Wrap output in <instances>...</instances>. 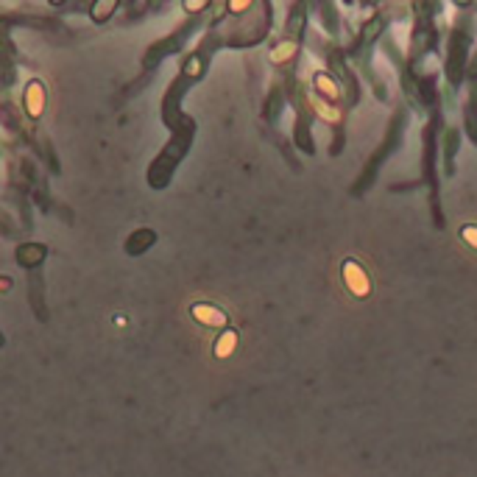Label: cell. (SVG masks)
I'll return each mask as SVG.
<instances>
[{"label": "cell", "mask_w": 477, "mask_h": 477, "mask_svg": "<svg viewBox=\"0 0 477 477\" xmlns=\"http://www.w3.org/2000/svg\"><path fill=\"white\" fill-rule=\"evenodd\" d=\"M190 316L196 324L209 327V329H226V324H229V316L221 307L209 305V301H196V305H190Z\"/></svg>", "instance_id": "cell-1"}, {"label": "cell", "mask_w": 477, "mask_h": 477, "mask_svg": "<svg viewBox=\"0 0 477 477\" xmlns=\"http://www.w3.org/2000/svg\"><path fill=\"white\" fill-rule=\"evenodd\" d=\"M45 104H48V93H45V84L39 78L28 81L25 84V93H23V106H25V115L28 117H42L45 115Z\"/></svg>", "instance_id": "cell-2"}, {"label": "cell", "mask_w": 477, "mask_h": 477, "mask_svg": "<svg viewBox=\"0 0 477 477\" xmlns=\"http://www.w3.org/2000/svg\"><path fill=\"white\" fill-rule=\"evenodd\" d=\"M343 282H346V288H349L358 299H366L371 293L369 274L355 263V259H346V263H343Z\"/></svg>", "instance_id": "cell-3"}, {"label": "cell", "mask_w": 477, "mask_h": 477, "mask_svg": "<svg viewBox=\"0 0 477 477\" xmlns=\"http://www.w3.org/2000/svg\"><path fill=\"white\" fill-rule=\"evenodd\" d=\"M45 246H39V243H28V246H20L17 248V263L25 266V268H36L42 259H45Z\"/></svg>", "instance_id": "cell-4"}, {"label": "cell", "mask_w": 477, "mask_h": 477, "mask_svg": "<svg viewBox=\"0 0 477 477\" xmlns=\"http://www.w3.org/2000/svg\"><path fill=\"white\" fill-rule=\"evenodd\" d=\"M235 349H237V332L235 329H224L218 335V340H215V346H212V352H215V358H218V360L229 358Z\"/></svg>", "instance_id": "cell-5"}, {"label": "cell", "mask_w": 477, "mask_h": 477, "mask_svg": "<svg viewBox=\"0 0 477 477\" xmlns=\"http://www.w3.org/2000/svg\"><path fill=\"white\" fill-rule=\"evenodd\" d=\"M156 240V235L151 232V229H140L137 235H132V237H128V243H126V251L128 254H143L151 243Z\"/></svg>", "instance_id": "cell-6"}, {"label": "cell", "mask_w": 477, "mask_h": 477, "mask_svg": "<svg viewBox=\"0 0 477 477\" xmlns=\"http://www.w3.org/2000/svg\"><path fill=\"white\" fill-rule=\"evenodd\" d=\"M117 3H120V0H95V3L90 6V17H93L95 23H106V20L115 14Z\"/></svg>", "instance_id": "cell-7"}, {"label": "cell", "mask_w": 477, "mask_h": 477, "mask_svg": "<svg viewBox=\"0 0 477 477\" xmlns=\"http://www.w3.org/2000/svg\"><path fill=\"white\" fill-rule=\"evenodd\" d=\"M293 54H296V45H293V42H282V45H277V48H274L271 62H274V65H282V62L293 59Z\"/></svg>", "instance_id": "cell-8"}, {"label": "cell", "mask_w": 477, "mask_h": 477, "mask_svg": "<svg viewBox=\"0 0 477 477\" xmlns=\"http://www.w3.org/2000/svg\"><path fill=\"white\" fill-rule=\"evenodd\" d=\"M316 86H318L321 93H327L329 98H338V86H335V84H332V81H329L324 73H318V75H316Z\"/></svg>", "instance_id": "cell-9"}, {"label": "cell", "mask_w": 477, "mask_h": 477, "mask_svg": "<svg viewBox=\"0 0 477 477\" xmlns=\"http://www.w3.org/2000/svg\"><path fill=\"white\" fill-rule=\"evenodd\" d=\"M201 70H204L201 56H190L187 65H185V75H187V78H196V75H201Z\"/></svg>", "instance_id": "cell-10"}, {"label": "cell", "mask_w": 477, "mask_h": 477, "mask_svg": "<svg viewBox=\"0 0 477 477\" xmlns=\"http://www.w3.org/2000/svg\"><path fill=\"white\" fill-rule=\"evenodd\" d=\"M209 3H212V0H182V6H185L187 14H198V12H204Z\"/></svg>", "instance_id": "cell-11"}, {"label": "cell", "mask_w": 477, "mask_h": 477, "mask_svg": "<svg viewBox=\"0 0 477 477\" xmlns=\"http://www.w3.org/2000/svg\"><path fill=\"white\" fill-rule=\"evenodd\" d=\"M251 3H254V0H229V12L232 14H243Z\"/></svg>", "instance_id": "cell-12"}, {"label": "cell", "mask_w": 477, "mask_h": 477, "mask_svg": "<svg viewBox=\"0 0 477 477\" xmlns=\"http://www.w3.org/2000/svg\"><path fill=\"white\" fill-rule=\"evenodd\" d=\"M463 240L472 246V248H477V226H463Z\"/></svg>", "instance_id": "cell-13"}, {"label": "cell", "mask_w": 477, "mask_h": 477, "mask_svg": "<svg viewBox=\"0 0 477 477\" xmlns=\"http://www.w3.org/2000/svg\"><path fill=\"white\" fill-rule=\"evenodd\" d=\"M12 285H14V282H12L9 277H0V293H9V290H12Z\"/></svg>", "instance_id": "cell-14"}, {"label": "cell", "mask_w": 477, "mask_h": 477, "mask_svg": "<svg viewBox=\"0 0 477 477\" xmlns=\"http://www.w3.org/2000/svg\"><path fill=\"white\" fill-rule=\"evenodd\" d=\"M0 343H3V335H0Z\"/></svg>", "instance_id": "cell-15"}]
</instances>
